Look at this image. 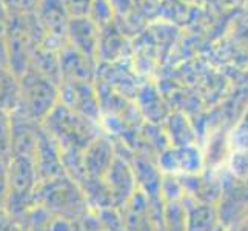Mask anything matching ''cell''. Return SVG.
<instances>
[{
    "instance_id": "cell-1",
    "label": "cell",
    "mask_w": 248,
    "mask_h": 231,
    "mask_svg": "<svg viewBox=\"0 0 248 231\" xmlns=\"http://www.w3.org/2000/svg\"><path fill=\"white\" fill-rule=\"evenodd\" d=\"M20 88V102L19 107L30 117H46L49 111L57 104V87L54 80H51L48 76L42 74L36 68L30 66L19 77Z\"/></svg>"
},
{
    "instance_id": "cell-2",
    "label": "cell",
    "mask_w": 248,
    "mask_h": 231,
    "mask_svg": "<svg viewBox=\"0 0 248 231\" xmlns=\"http://www.w3.org/2000/svg\"><path fill=\"white\" fill-rule=\"evenodd\" d=\"M32 13L46 37L62 46L66 42V28L71 19L62 0H39Z\"/></svg>"
},
{
    "instance_id": "cell-3",
    "label": "cell",
    "mask_w": 248,
    "mask_h": 231,
    "mask_svg": "<svg viewBox=\"0 0 248 231\" xmlns=\"http://www.w3.org/2000/svg\"><path fill=\"white\" fill-rule=\"evenodd\" d=\"M66 42L94 62L99 54V27L90 17H71L66 28Z\"/></svg>"
},
{
    "instance_id": "cell-4",
    "label": "cell",
    "mask_w": 248,
    "mask_h": 231,
    "mask_svg": "<svg viewBox=\"0 0 248 231\" xmlns=\"http://www.w3.org/2000/svg\"><path fill=\"white\" fill-rule=\"evenodd\" d=\"M61 94L63 97L65 107L73 109L74 113L80 116L90 117L96 113V99L94 92L88 82L83 80H70L65 82L63 88L61 90Z\"/></svg>"
},
{
    "instance_id": "cell-5",
    "label": "cell",
    "mask_w": 248,
    "mask_h": 231,
    "mask_svg": "<svg viewBox=\"0 0 248 231\" xmlns=\"http://www.w3.org/2000/svg\"><path fill=\"white\" fill-rule=\"evenodd\" d=\"M20 102V88L17 76L8 66L0 65V108L14 111Z\"/></svg>"
},
{
    "instance_id": "cell-6",
    "label": "cell",
    "mask_w": 248,
    "mask_h": 231,
    "mask_svg": "<svg viewBox=\"0 0 248 231\" xmlns=\"http://www.w3.org/2000/svg\"><path fill=\"white\" fill-rule=\"evenodd\" d=\"M11 145V117L8 111L0 108V157L6 159Z\"/></svg>"
},
{
    "instance_id": "cell-7",
    "label": "cell",
    "mask_w": 248,
    "mask_h": 231,
    "mask_svg": "<svg viewBox=\"0 0 248 231\" xmlns=\"http://www.w3.org/2000/svg\"><path fill=\"white\" fill-rule=\"evenodd\" d=\"M0 65L8 66V13L0 3Z\"/></svg>"
},
{
    "instance_id": "cell-8",
    "label": "cell",
    "mask_w": 248,
    "mask_h": 231,
    "mask_svg": "<svg viewBox=\"0 0 248 231\" xmlns=\"http://www.w3.org/2000/svg\"><path fill=\"white\" fill-rule=\"evenodd\" d=\"M39 0H0L8 14H30L36 10Z\"/></svg>"
},
{
    "instance_id": "cell-9",
    "label": "cell",
    "mask_w": 248,
    "mask_h": 231,
    "mask_svg": "<svg viewBox=\"0 0 248 231\" xmlns=\"http://www.w3.org/2000/svg\"><path fill=\"white\" fill-rule=\"evenodd\" d=\"M70 17H88L94 0H62Z\"/></svg>"
},
{
    "instance_id": "cell-10",
    "label": "cell",
    "mask_w": 248,
    "mask_h": 231,
    "mask_svg": "<svg viewBox=\"0 0 248 231\" xmlns=\"http://www.w3.org/2000/svg\"><path fill=\"white\" fill-rule=\"evenodd\" d=\"M5 186H6V173L3 167V159L0 157V199H2L5 194Z\"/></svg>"
}]
</instances>
